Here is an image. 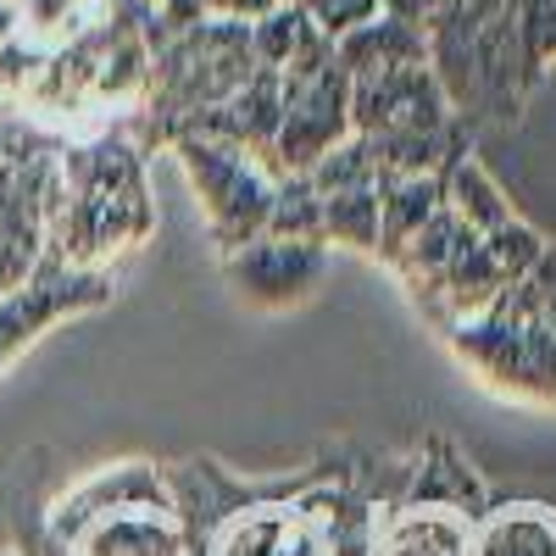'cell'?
<instances>
[{
  "mask_svg": "<svg viewBox=\"0 0 556 556\" xmlns=\"http://www.w3.org/2000/svg\"><path fill=\"white\" fill-rule=\"evenodd\" d=\"M190 529V556H334V534L312 501V468L290 479H235L212 456L167 468Z\"/></svg>",
  "mask_w": 556,
  "mask_h": 556,
  "instance_id": "1",
  "label": "cell"
},
{
  "mask_svg": "<svg viewBox=\"0 0 556 556\" xmlns=\"http://www.w3.org/2000/svg\"><path fill=\"white\" fill-rule=\"evenodd\" d=\"M67 206L45 235V251L73 267H106L117 251H139L156 235V206L146 190V156L112 123L96 139H73L62 151Z\"/></svg>",
  "mask_w": 556,
  "mask_h": 556,
  "instance_id": "2",
  "label": "cell"
},
{
  "mask_svg": "<svg viewBox=\"0 0 556 556\" xmlns=\"http://www.w3.org/2000/svg\"><path fill=\"white\" fill-rule=\"evenodd\" d=\"M445 345L490 390L534 401V406H556V329L545 323V306H540V290L529 273L518 285H506L484 317L451 329Z\"/></svg>",
  "mask_w": 556,
  "mask_h": 556,
  "instance_id": "3",
  "label": "cell"
},
{
  "mask_svg": "<svg viewBox=\"0 0 556 556\" xmlns=\"http://www.w3.org/2000/svg\"><path fill=\"white\" fill-rule=\"evenodd\" d=\"M190 178V190L206 212V228L217 251H240L256 235H267V206H273V184L285 178L267 156L235 146V139H212V134H178L167 146Z\"/></svg>",
  "mask_w": 556,
  "mask_h": 556,
  "instance_id": "4",
  "label": "cell"
},
{
  "mask_svg": "<svg viewBox=\"0 0 556 556\" xmlns=\"http://www.w3.org/2000/svg\"><path fill=\"white\" fill-rule=\"evenodd\" d=\"M112 273L106 267H73L62 256L45 251L39 267L28 273V285H17L12 295H0V374L17 362V351H28L45 329H56L67 317L101 312L112 301Z\"/></svg>",
  "mask_w": 556,
  "mask_h": 556,
  "instance_id": "5",
  "label": "cell"
},
{
  "mask_svg": "<svg viewBox=\"0 0 556 556\" xmlns=\"http://www.w3.org/2000/svg\"><path fill=\"white\" fill-rule=\"evenodd\" d=\"M278 96H285V123L273 139V167L278 173H312L340 139H351V73L323 67V73H278Z\"/></svg>",
  "mask_w": 556,
  "mask_h": 556,
  "instance_id": "6",
  "label": "cell"
},
{
  "mask_svg": "<svg viewBox=\"0 0 556 556\" xmlns=\"http://www.w3.org/2000/svg\"><path fill=\"white\" fill-rule=\"evenodd\" d=\"M223 273H228V285L240 290V301H251L262 312H285V306H301L323 285V273H329V245L256 235L251 245L223 256Z\"/></svg>",
  "mask_w": 556,
  "mask_h": 556,
  "instance_id": "7",
  "label": "cell"
},
{
  "mask_svg": "<svg viewBox=\"0 0 556 556\" xmlns=\"http://www.w3.org/2000/svg\"><path fill=\"white\" fill-rule=\"evenodd\" d=\"M462 117L445 96V84L434 78L429 62L417 67H390L374 78H351V128L356 134H401V128H440Z\"/></svg>",
  "mask_w": 556,
  "mask_h": 556,
  "instance_id": "8",
  "label": "cell"
},
{
  "mask_svg": "<svg viewBox=\"0 0 556 556\" xmlns=\"http://www.w3.org/2000/svg\"><path fill=\"white\" fill-rule=\"evenodd\" d=\"M117 506H173V479L156 462H112V468H96L89 479H78L73 490H62L45 513V545H62L78 523L117 513Z\"/></svg>",
  "mask_w": 556,
  "mask_h": 556,
  "instance_id": "9",
  "label": "cell"
},
{
  "mask_svg": "<svg viewBox=\"0 0 556 556\" xmlns=\"http://www.w3.org/2000/svg\"><path fill=\"white\" fill-rule=\"evenodd\" d=\"M51 556H190L178 501L173 506H117L78 523L62 545H45Z\"/></svg>",
  "mask_w": 556,
  "mask_h": 556,
  "instance_id": "10",
  "label": "cell"
},
{
  "mask_svg": "<svg viewBox=\"0 0 556 556\" xmlns=\"http://www.w3.org/2000/svg\"><path fill=\"white\" fill-rule=\"evenodd\" d=\"M401 506H429V513H456L479 523L495 501H490V484L473 473L468 451L451 434H424V445L412 451V479H406Z\"/></svg>",
  "mask_w": 556,
  "mask_h": 556,
  "instance_id": "11",
  "label": "cell"
},
{
  "mask_svg": "<svg viewBox=\"0 0 556 556\" xmlns=\"http://www.w3.org/2000/svg\"><path fill=\"white\" fill-rule=\"evenodd\" d=\"M374 162L379 178H412V173H451L462 156H473V123L451 117L440 128H401V134H374Z\"/></svg>",
  "mask_w": 556,
  "mask_h": 556,
  "instance_id": "12",
  "label": "cell"
},
{
  "mask_svg": "<svg viewBox=\"0 0 556 556\" xmlns=\"http://www.w3.org/2000/svg\"><path fill=\"white\" fill-rule=\"evenodd\" d=\"M334 56L351 78H374V73H390V67H417L429 62V34L395 17V12H379L374 23H362L351 34L334 39Z\"/></svg>",
  "mask_w": 556,
  "mask_h": 556,
  "instance_id": "13",
  "label": "cell"
},
{
  "mask_svg": "<svg viewBox=\"0 0 556 556\" xmlns=\"http://www.w3.org/2000/svg\"><path fill=\"white\" fill-rule=\"evenodd\" d=\"M374 556H473V523L429 506H395L379 523Z\"/></svg>",
  "mask_w": 556,
  "mask_h": 556,
  "instance_id": "14",
  "label": "cell"
},
{
  "mask_svg": "<svg viewBox=\"0 0 556 556\" xmlns=\"http://www.w3.org/2000/svg\"><path fill=\"white\" fill-rule=\"evenodd\" d=\"M251 56L273 73H285V67H301V62H329L334 39L312 23V12L301 0H278L267 17L251 23Z\"/></svg>",
  "mask_w": 556,
  "mask_h": 556,
  "instance_id": "15",
  "label": "cell"
},
{
  "mask_svg": "<svg viewBox=\"0 0 556 556\" xmlns=\"http://www.w3.org/2000/svg\"><path fill=\"white\" fill-rule=\"evenodd\" d=\"M445 206V173H412V178H379V262H390L417 228Z\"/></svg>",
  "mask_w": 556,
  "mask_h": 556,
  "instance_id": "16",
  "label": "cell"
},
{
  "mask_svg": "<svg viewBox=\"0 0 556 556\" xmlns=\"http://www.w3.org/2000/svg\"><path fill=\"white\" fill-rule=\"evenodd\" d=\"M462 240H473V228H462V217L451 212V206H440L424 228H417V235L384 262L395 278H401V285H406V295L417 301V295H424L429 285H434V278H440V267L456 256V245Z\"/></svg>",
  "mask_w": 556,
  "mask_h": 556,
  "instance_id": "17",
  "label": "cell"
},
{
  "mask_svg": "<svg viewBox=\"0 0 556 556\" xmlns=\"http://www.w3.org/2000/svg\"><path fill=\"white\" fill-rule=\"evenodd\" d=\"M445 206L462 217V228H473V235H490V228H501L506 217H518L513 201H506V190L484 173L479 156H462L445 173Z\"/></svg>",
  "mask_w": 556,
  "mask_h": 556,
  "instance_id": "18",
  "label": "cell"
},
{
  "mask_svg": "<svg viewBox=\"0 0 556 556\" xmlns=\"http://www.w3.org/2000/svg\"><path fill=\"white\" fill-rule=\"evenodd\" d=\"M323 245H345L362 256L379 251V184L374 190L323 195Z\"/></svg>",
  "mask_w": 556,
  "mask_h": 556,
  "instance_id": "19",
  "label": "cell"
},
{
  "mask_svg": "<svg viewBox=\"0 0 556 556\" xmlns=\"http://www.w3.org/2000/svg\"><path fill=\"white\" fill-rule=\"evenodd\" d=\"M267 235H278V240H312V245H323V195L312 190V178H306V173H285V178L273 184Z\"/></svg>",
  "mask_w": 556,
  "mask_h": 556,
  "instance_id": "20",
  "label": "cell"
},
{
  "mask_svg": "<svg viewBox=\"0 0 556 556\" xmlns=\"http://www.w3.org/2000/svg\"><path fill=\"white\" fill-rule=\"evenodd\" d=\"M312 190L317 195H345V190H374L379 184V162H374V146H367V134H351L340 146L323 156L312 173Z\"/></svg>",
  "mask_w": 556,
  "mask_h": 556,
  "instance_id": "21",
  "label": "cell"
},
{
  "mask_svg": "<svg viewBox=\"0 0 556 556\" xmlns=\"http://www.w3.org/2000/svg\"><path fill=\"white\" fill-rule=\"evenodd\" d=\"M484 240V251H490V262L506 273V285H518L523 273H534V262L545 256V235L534 223H523V217H506L501 228H490V235H479Z\"/></svg>",
  "mask_w": 556,
  "mask_h": 556,
  "instance_id": "22",
  "label": "cell"
},
{
  "mask_svg": "<svg viewBox=\"0 0 556 556\" xmlns=\"http://www.w3.org/2000/svg\"><path fill=\"white\" fill-rule=\"evenodd\" d=\"M534 290H540V306H545V323L556 329V245H545V256L534 262Z\"/></svg>",
  "mask_w": 556,
  "mask_h": 556,
  "instance_id": "23",
  "label": "cell"
},
{
  "mask_svg": "<svg viewBox=\"0 0 556 556\" xmlns=\"http://www.w3.org/2000/svg\"><path fill=\"white\" fill-rule=\"evenodd\" d=\"M273 7H278V0H223V12L240 17V23H256V17H267Z\"/></svg>",
  "mask_w": 556,
  "mask_h": 556,
  "instance_id": "24",
  "label": "cell"
},
{
  "mask_svg": "<svg viewBox=\"0 0 556 556\" xmlns=\"http://www.w3.org/2000/svg\"><path fill=\"white\" fill-rule=\"evenodd\" d=\"M17 34V7H7V0H0V45H7Z\"/></svg>",
  "mask_w": 556,
  "mask_h": 556,
  "instance_id": "25",
  "label": "cell"
},
{
  "mask_svg": "<svg viewBox=\"0 0 556 556\" xmlns=\"http://www.w3.org/2000/svg\"><path fill=\"white\" fill-rule=\"evenodd\" d=\"M0 112H7V96H0Z\"/></svg>",
  "mask_w": 556,
  "mask_h": 556,
  "instance_id": "26",
  "label": "cell"
},
{
  "mask_svg": "<svg viewBox=\"0 0 556 556\" xmlns=\"http://www.w3.org/2000/svg\"><path fill=\"white\" fill-rule=\"evenodd\" d=\"M146 7H156V0H146Z\"/></svg>",
  "mask_w": 556,
  "mask_h": 556,
  "instance_id": "27",
  "label": "cell"
},
{
  "mask_svg": "<svg viewBox=\"0 0 556 556\" xmlns=\"http://www.w3.org/2000/svg\"><path fill=\"white\" fill-rule=\"evenodd\" d=\"M7 7H17V0H7Z\"/></svg>",
  "mask_w": 556,
  "mask_h": 556,
  "instance_id": "28",
  "label": "cell"
},
{
  "mask_svg": "<svg viewBox=\"0 0 556 556\" xmlns=\"http://www.w3.org/2000/svg\"><path fill=\"white\" fill-rule=\"evenodd\" d=\"M0 556H12V551H0Z\"/></svg>",
  "mask_w": 556,
  "mask_h": 556,
  "instance_id": "29",
  "label": "cell"
}]
</instances>
